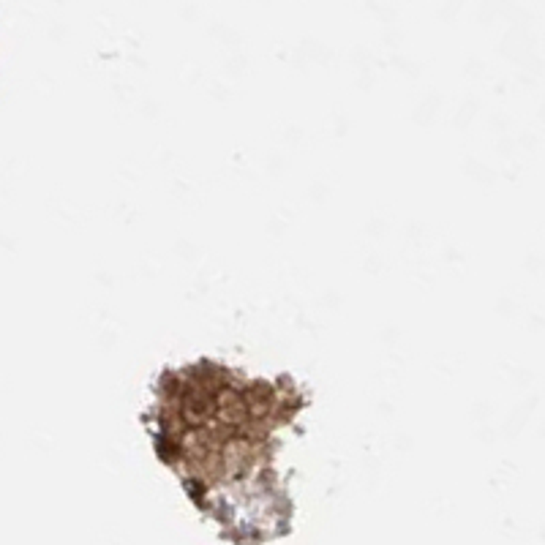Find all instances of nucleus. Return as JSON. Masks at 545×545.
Wrapping results in <instances>:
<instances>
[{"label": "nucleus", "instance_id": "nucleus-1", "mask_svg": "<svg viewBox=\"0 0 545 545\" xmlns=\"http://www.w3.org/2000/svg\"><path fill=\"white\" fill-rule=\"evenodd\" d=\"M278 385L243 379L213 363L166 371L159 382L156 450L161 461L180 475L193 505L219 518L229 488L276 477L273 431L292 422L303 401L297 393H281Z\"/></svg>", "mask_w": 545, "mask_h": 545}]
</instances>
